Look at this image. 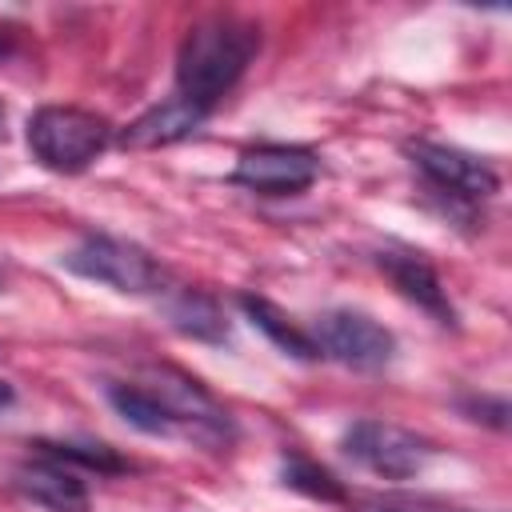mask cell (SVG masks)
I'll return each mask as SVG.
<instances>
[{"label":"cell","instance_id":"15","mask_svg":"<svg viewBox=\"0 0 512 512\" xmlns=\"http://www.w3.org/2000/svg\"><path fill=\"white\" fill-rule=\"evenodd\" d=\"M368 512H476V508H456V504H440V500H424V496H392L372 504Z\"/></svg>","mask_w":512,"mask_h":512},{"label":"cell","instance_id":"7","mask_svg":"<svg viewBox=\"0 0 512 512\" xmlns=\"http://www.w3.org/2000/svg\"><path fill=\"white\" fill-rule=\"evenodd\" d=\"M408 156L416 160V168L444 192L452 196H464V200H484L500 188L496 172L472 156V152H460V148H448V144H428V140H416L408 144Z\"/></svg>","mask_w":512,"mask_h":512},{"label":"cell","instance_id":"8","mask_svg":"<svg viewBox=\"0 0 512 512\" xmlns=\"http://www.w3.org/2000/svg\"><path fill=\"white\" fill-rule=\"evenodd\" d=\"M12 480H16V488L28 500L44 504L48 512H88V488H84V480L64 460H56L48 452L36 456V460H28V464H20Z\"/></svg>","mask_w":512,"mask_h":512},{"label":"cell","instance_id":"14","mask_svg":"<svg viewBox=\"0 0 512 512\" xmlns=\"http://www.w3.org/2000/svg\"><path fill=\"white\" fill-rule=\"evenodd\" d=\"M40 452L64 460V464H80V468H96V472H120L124 460L112 456V448L104 444H36Z\"/></svg>","mask_w":512,"mask_h":512},{"label":"cell","instance_id":"13","mask_svg":"<svg viewBox=\"0 0 512 512\" xmlns=\"http://www.w3.org/2000/svg\"><path fill=\"white\" fill-rule=\"evenodd\" d=\"M284 484L296 488V492H304V496H312V500H328V504H340L344 500L340 480L328 468H320L308 456H300V452H292L284 460Z\"/></svg>","mask_w":512,"mask_h":512},{"label":"cell","instance_id":"11","mask_svg":"<svg viewBox=\"0 0 512 512\" xmlns=\"http://www.w3.org/2000/svg\"><path fill=\"white\" fill-rule=\"evenodd\" d=\"M240 308L248 312V320H252L280 352H288V356H296V360H316V356H320L316 344H312V336H308L304 328H296L272 300H264V296H240Z\"/></svg>","mask_w":512,"mask_h":512},{"label":"cell","instance_id":"6","mask_svg":"<svg viewBox=\"0 0 512 512\" xmlns=\"http://www.w3.org/2000/svg\"><path fill=\"white\" fill-rule=\"evenodd\" d=\"M316 176H320V156L308 148H296V144L248 148L232 168V184L260 192V196H296Z\"/></svg>","mask_w":512,"mask_h":512},{"label":"cell","instance_id":"16","mask_svg":"<svg viewBox=\"0 0 512 512\" xmlns=\"http://www.w3.org/2000/svg\"><path fill=\"white\" fill-rule=\"evenodd\" d=\"M8 404H12V384H4V380H0V412H4Z\"/></svg>","mask_w":512,"mask_h":512},{"label":"cell","instance_id":"4","mask_svg":"<svg viewBox=\"0 0 512 512\" xmlns=\"http://www.w3.org/2000/svg\"><path fill=\"white\" fill-rule=\"evenodd\" d=\"M344 452L384 480H412L436 456V448L424 436L388 420H356L344 432Z\"/></svg>","mask_w":512,"mask_h":512},{"label":"cell","instance_id":"5","mask_svg":"<svg viewBox=\"0 0 512 512\" xmlns=\"http://www.w3.org/2000/svg\"><path fill=\"white\" fill-rule=\"evenodd\" d=\"M308 336L320 356H332V360H340L348 368H364V372L384 368L396 352V340L384 324H376L364 312H348V308L324 312Z\"/></svg>","mask_w":512,"mask_h":512},{"label":"cell","instance_id":"3","mask_svg":"<svg viewBox=\"0 0 512 512\" xmlns=\"http://www.w3.org/2000/svg\"><path fill=\"white\" fill-rule=\"evenodd\" d=\"M60 264L84 280H96L132 296H148L164 284L160 264L140 244L116 240V236H84L68 256H60Z\"/></svg>","mask_w":512,"mask_h":512},{"label":"cell","instance_id":"9","mask_svg":"<svg viewBox=\"0 0 512 512\" xmlns=\"http://www.w3.org/2000/svg\"><path fill=\"white\" fill-rule=\"evenodd\" d=\"M204 120H208L204 108H196V104L184 100V96H168V100L152 104L148 112H140V116L120 132V144H124V148H136V152H144V148H168V144L192 136Z\"/></svg>","mask_w":512,"mask_h":512},{"label":"cell","instance_id":"10","mask_svg":"<svg viewBox=\"0 0 512 512\" xmlns=\"http://www.w3.org/2000/svg\"><path fill=\"white\" fill-rule=\"evenodd\" d=\"M376 264H380V272L400 288V296H408V300H416L420 308H428L440 324H452V304H448V296H444V288H440L432 264H428L420 252H380Z\"/></svg>","mask_w":512,"mask_h":512},{"label":"cell","instance_id":"2","mask_svg":"<svg viewBox=\"0 0 512 512\" xmlns=\"http://www.w3.org/2000/svg\"><path fill=\"white\" fill-rule=\"evenodd\" d=\"M112 144V124L88 108L44 104L28 116V148L48 172H84Z\"/></svg>","mask_w":512,"mask_h":512},{"label":"cell","instance_id":"1","mask_svg":"<svg viewBox=\"0 0 512 512\" xmlns=\"http://www.w3.org/2000/svg\"><path fill=\"white\" fill-rule=\"evenodd\" d=\"M256 48H260V32L244 20L212 16L192 24L176 52V96L212 112L244 76Z\"/></svg>","mask_w":512,"mask_h":512},{"label":"cell","instance_id":"17","mask_svg":"<svg viewBox=\"0 0 512 512\" xmlns=\"http://www.w3.org/2000/svg\"><path fill=\"white\" fill-rule=\"evenodd\" d=\"M0 136H4V108H0Z\"/></svg>","mask_w":512,"mask_h":512},{"label":"cell","instance_id":"12","mask_svg":"<svg viewBox=\"0 0 512 512\" xmlns=\"http://www.w3.org/2000/svg\"><path fill=\"white\" fill-rule=\"evenodd\" d=\"M168 316L172 324L184 332V336H196V340H228V324H224V312L216 308V300L200 296V292H180L172 304H168Z\"/></svg>","mask_w":512,"mask_h":512}]
</instances>
